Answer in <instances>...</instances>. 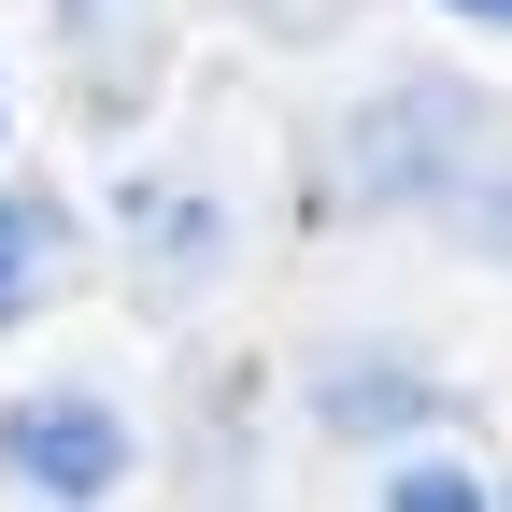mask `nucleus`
<instances>
[{"label":"nucleus","instance_id":"obj_4","mask_svg":"<svg viewBox=\"0 0 512 512\" xmlns=\"http://www.w3.org/2000/svg\"><path fill=\"white\" fill-rule=\"evenodd\" d=\"M441 413V370H313V427L328 441H384V427H427Z\"/></svg>","mask_w":512,"mask_h":512},{"label":"nucleus","instance_id":"obj_7","mask_svg":"<svg viewBox=\"0 0 512 512\" xmlns=\"http://www.w3.org/2000/svg\"><path fill=\"white\" fill-rule=\"evenodd\" d=\"M427 15H456V29L484 43V29H512V0H427Z\"/></svg>","mask_w":512,"mask_h":512},{"label":"nucleus","instance_id":"obj_3","mask_svg":"<svg viewBox=\"0 0 512 512\" xmlns=\"http://www.w3.org/2000/svg\"><path fill=\"white\" fill-rule=\"evenodd\" d=\"M86 271V228H72V200H57V185H0V342L29 328V313L57 299Z\"/></svg>","mask_w":512,"mask_h":512},{"label":"nucleus","instance_id":"obj_1","mask_svg":"<svg viewBox=\"0 0 512 512\" xmlns=\"http://www.w3.org/2000/svg\"><path fill=\"white\" fill-rule=\"evenodd\" d=\"M0 484L57 498V512L128 498V484H143V427H128L100 384H15V399H0Z\"/></svg>","mask_w":512,"mask_h":512},{"label":"nucleus","instance_id":"obj_2","mask_svg":"<svg viewBox=\"0 0 512 512\" xmlns=\"http://www.w3.org/2000/svg\"><path fill=\"white\" fill-rule=\"evenodd\" d=\"M470 128H484V114H456L441 86H399V100L342 143V171H356V200H413V185H456V171H470Z\"/></svg>","mask_w":512,"mask_h":512},{"label":"nucleus","instance_id":"obj_6","mask_svg":"<svg viewBox=\"0 0 512 512\" xmlns=\"http://www.w3.org/2000/svg\"><path fill=\"white\" fill-rule=\"evenodd\" d=\"M256 15H271L285 43H313V29H342V15H356V0H256Z\"/></svg>","mask_w":512,"mask_h":512},{"label":"nucleus","instance_id":"obj_5","mask_svg":"<svg viewBox=\"0 0 512 512\" xmlns=\"http://www.w3.org/2000/svg\"><path fill=\"white\" fill-rule=\"evenodd\" d=\"M370 498H384V512H484L498 484H484V470L456 456V441H413V456H399V470H384Z\"/></svg>","mask_w":512,"mask_h":512}]
</instances>
